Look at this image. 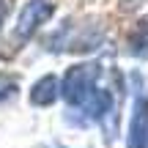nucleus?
<instances>
[{
  "instance_id": "obj_4",
  "label": "nucleus",
  "mask_w": 148,
  "mask_h": 148,
  "mask_svg": "<svg viewBox=\"0 0 148 148\" xmlns=\"http://www.w3.org/2000/svg\"><path fill=\"white\" fill-rule=\"evenodd\" d=\"M58 79L52 77V74H47V77H41L36 85H33V90H30V101L36 107H49L55 99H58Z\"/></svg>"
},
{
  "instance_id": "obj_1",
  "label": "nucleus",
  "mask_w": 148,
  "mask_h": 148,
  "mask_svg": "<svg viewBox=\"0 0 148 148\" xmlns=\"http://www.w3.org/2000/svg\"><path fill=\"white\" fill-rule=\"evenodd\" d=\"M96 77H99V66L96 63H79L66 71L63 82H60V96L69 101L71 107H79L88 118L101 121L110 112L112 99L104 88H96Z\"/></svg>"
},
{
  "instance_id": "obj_7",
  "label": "nucleus",
  "mask_w": 148,
  "mask_h": 148,
  "mask_svg": "<svg viewBox=\"0 0 148 148\" xmlns=\"http://www.w3.org/2000/svg\"><path fill=\"white\" fill-rule=\"evenodd\" d=\"M8 11H11V0H0V25L5 22V16H8Z\"/></svg>"
},
{
  "instance_id": "obj_2",
  "label": "nucleus",
  "mask_w": 148,
  "mask_h": 148,
  "mask_svg": "<svg viewBox=\"0 0 148 148\" xmlns=\"http://www.w3.org/2000/svg\"><path fill=\"white\" fill-rule=\"evenodd\" d=\"M52 3H47V0H30V3L22 8L19 14V22H16V36L19 38H27L36 33L38 25H44V22L52 16Z\"/></svg>"
},
{
  "instance_id": "obj_6",
  "label": "nucleus",
  "mask_w": 148,
  "mask_h": 148,
  "mask_svg": "<svg viewBox=\"0 0 148 148\" xmlns=\"http://www.w3.org/2000/svg\"><path fill=\"white\" fill-rule=\"evenodd\" d=\"M14 93H16V82H14V79H0V101L11 99Z\"/></svg>"
},
{
  "instance_id": "obj_3",
  "label": "nucleus",
  "mask_w": 148,
  "mask_h": 148,
  "mask_svg": "<svg viewBox=\"0 0 148 148\" xmlns=\"http://www.w3.org/2000/svg\"><path fill=\"white\" fill-rule=\"evenodd\" d=\"M148 145V93L140 90L134 99V112L129 123V140L126 148H145Z\"/></svg>"
},
{
  "instance_id": "obj_5",
  "label": "nucleus",
  "mask_w": 148,
  "mask_h": 148,
  "mask_svg": "<svg viewBox=\"0 0 148 148\" xmlns=\"http://www.w3.org/2000/svg\"><path fill=\"white\" fill-rule=\"evenodd\" d=\"M129 52L134 58H148V19L137 22V27L129 36Z\"/></svg>"
}]
</instances>
